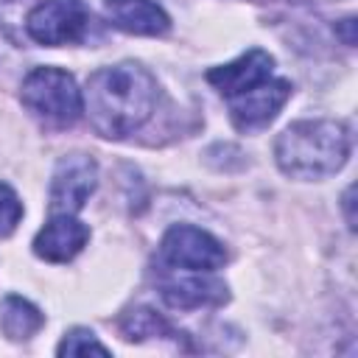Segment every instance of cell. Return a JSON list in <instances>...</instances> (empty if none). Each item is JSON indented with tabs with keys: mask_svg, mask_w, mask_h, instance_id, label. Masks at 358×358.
Here are the masks:
<instances>
[{
	"mask_svg": "<svg viewBox=\"0 0 358 358\" xmlns=\"http://www.w3.org/2000/svg\"><path fill=\"white\" fill-rule=\"evenodd\" d=\"M90 22L84 0H42L28 11V36L39 45L59 48L73 45L84 36Z\"/></svg>",
	"mask_w": 358,
	"mask_h": 358,
	"instance_id": "4",
	"label": "cell"
},
{
	"mask_svg": "<svg viewBox=\"0 0 358 358\" xmlns=\"http://www.w3.org/2000/svg\"><path fill=\"white\" fill-rule=\"evenodd\" d=\"M22 106L48 126H73L84 112L81 90L67 70L59 67H36L22 78L20 90Z\"/></svg>",
	"mask_w": 358,
	"mask_h": 358,
	"instance_id": "3",
	"label": "cell"
},
{
	"mask_svg": "<svg viewBox=\"0 0 358 358\" xmlns=\"http://www.w3.org/2000/svg\"><path fill=\"white\" fill-rule=\"evenodd\" d=\"M159 257L171 268H185V271H215L224 266L227 252L221 241H215L210 232L190 227V224H176L162 235L159 243Z\"/></svg>",
	"mask_w": 358,
	"mask_h": 358,
	"instance_id": "5",
	"label": "cell"
},
{
	"mask_svg": "<svg viewBox=\"0 0 358 358\" xmlns=\"http://www.w3.org/2000/svg\"><path fill=\"white\" fill-rule=\"evenodd\" d=\"M59 355H87V352H98V355H109V347H103L92 330L84 327H73L70 333H64L59 350Z\"/></svg>",
	"mask_w": 358,
	"mask_h": 358,
	"instance_id": "14",
	"label": "cell"
},
{
	"mask_svg": "<svg viewBox=\"0 0 358 358\" xmlns=\"http://www.w3.org/2000/svg\"><path fill=\"white\" fill-rule=\"evenodd\" d=\"M350 131L341 120H296L274 145L277 165L291 179H324L347 162Z\"/></svg>",
	"mask_w": 358,
	"mask_h": 358,
	"instance_id": "2",
	"label": "cell"
},
{
	"mask_svg": "<svg viewBox=\"0 0 358 358\" xmlns=\"http://www.w3.org/2000/svg\"><path fill=\"white\" fill-rule=\"evenodd\" d=\"M87 241H90L87 224H81L70 213H53V218L36 232L34 252L48 263H67L87 246Z\"/></svg>",
	"mask_w": 358,
	"mask_h": 358,
	"instance_id": "8",
	"label": "cell"
},
{
	"mask_svg": "<svg viewBox=\"0 0 358 358\" xmlns=\"http://www.w3.org/2000/svg\"><path fill=\"white\" fill-rule=\"evenodd\" d=\"M288 95H291V84L285 78H266L252 90L229 98V117L241 131L263 129L277 117Z\"/></svg>",
	"mask_w": 358,
	"mask_h": 358,
	"instance_id": "7",
	"label": "cell"
},
{
	"mask_svg": "<svg viewBox=\"0 0 358 358\" xmlns=\"http://www.w3.org/2000/svg\"><path fill=\"white\" fill-rule=\"evenodd\" d=\"M81 103L101 137L123 140L151 117L157 106V81L134 62L101 67L87 78Z\"/></svg>",
	"mask_w": 358,
	"mask_h": 358,
	"instance_id": "1",
	"label": "cell"
},
{
	"mask_svg": "<svg viewBox=\"0 0 358 358\" xmlns=\"http://www.w3.org/2000/svg\"><path fill=\"white\" fill-rule=\"evenodd\" d=\"M98 165L87 154H67L56 162L50 179V213H78L92 196Z\"/></svg>",
	"mask_w": 358,
	"mask_h": 358,
	"instance_id": "6",
	"label": "cell"
},
{
	"mask_svg": "<svg viewBox=\"0 0 358 358\" xmlns=\"http://www.w3.org/2000/svg\"><path fill=\"white\" fill-rule=\"evenodd\" d=\"M20 218H22V201H20V196L6 182H0V238L11 235L17 229V224H20Z\"/></svg>",
	"mask_w": 358,
	"mask_h": 358,
	"instance_id": "15",
	"label": "cell"
},
{
	"mask_svg": "<svg viewBox=\"0 0 358 358\" xmlns=\"http://www.w3.org/2000/svg\"><path fill=\"white\" fill-rule=\"evenodd\" d=\"M106 17L115 28L137 36H162L171 28L168 14L154 0H106Z\"/></svg>",
	"mask_w": 358,
	"mask_h": 358,
	"instance_id": "11",
	"label": "cell"
},
{
	"mask_svg": "<svg viewBox=\"0 0 358 358\" xmlns=\"http://www.w3.org/2000/svg\"><path fill=\"white\" fill-rule=\"evenodd\" d=\"M42 322H45L42 310L36 305H31L28 299L17 296V294H8L0 305V327L11 341L31 338L42 327Z\"/></svg>",
	"mask_w": 358,
	"mask_h": 358,
	"instance_id": "12",
	"label": "cell"
},
{
	"mask_svg": "<svg viewBox=\"0 0 358 358\" xmlns=\"http://www.w3.org/2000/svg\"><path fill=\"white\" fill-rule=\"evenodd\" d=\"M159 294L171 308H182V310L227 302V285L210 277V271H190V277L171 274L159 282Z\"/></svg>",
	"mask_w": 358,
	"mask_h": 358,
	"instance_id": "10",
	"label": "cell"
},
{
	"mask_svg": "<svg viewBox=\"0 0 358 358\" xmlns=\"http://www.w3.org/2000/svg\"><path fill=\"white\" fill-rule=\"evenodd\" d=\"M271 67H274V59L260 50V48H252L246 50L243 56H238L235 62L229 64H221V67H213L207 73V81L227 98L232 95H241L246 90H252L255 84L271 78Z\"/></svg>",
	"mask_w": 358,
	"mask_h": 358,
	"instance_id": "9",
	"label": "cell"
},
{
	"mask_svg": "<svg viewBox=\"0 0 358 358\" xmlns=\"http://www.w3.org/2000/svg\"><path fill=\"white\" fill-rule=\"evenodd\" d=\"M120 330H123V336L131 338V341H140V338H148V336H176L173 327H171L159 313H154V310H148V308H134V310H129V313L123 316V322H120Z\"/></svg>",
	"mask_w": 358,
	"mask_h": 358,
	"instance_id": "13",
	"label": "cell"
}]
</instances>
